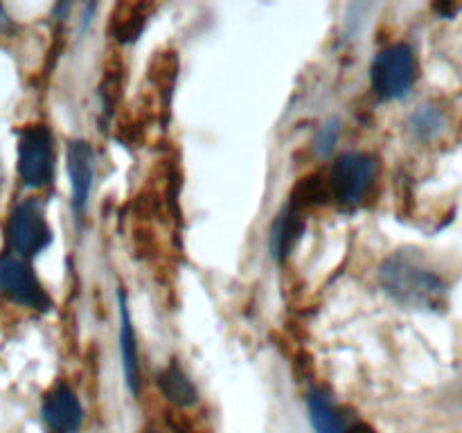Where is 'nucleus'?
<instances>
[{
  "label": "nucleus",
  "mask_w": 462,
  "mask_h": 433,
  "mask_svg": "<svg viewBox=\"0 0 462 433\" xmlns=\"http://www.w3.org/2000/svg\"><path fill=\"white\" fill-rule=\"evenodd\" d=\"M379 284L400 305L411 309H440L447 298V284L418 255L395 253L379 269Z\"/></svg>",
  "instance_id": "nucleus-1"
},
{
  "label": "nucleus",
  "mask_w": 462,
  "mask_h": 433,
  "mask_svg": "<svg viewBox=\"0 0 462 433\" xmlns=\"http://www.w3.org/2000/svg\"><path fill=\"white\" fill-rule=\"evenodd\" d=\"M370 77H373V88L379 97H404L418 79V59H415L413 48L406 43H393L383 48L374 57Z\"/></svg>",
  "instance_id": "nucleus-2"
},
{
  "label": "nucleus",
  "mask_w": 462,
  "mask_h": 433,
  "mask_svg": "<svg viewBox=\"0 0 462 433\" xmlns=\"http://www.w3.org/2000/svg\"><path fill=\"white\" fill-rule=\"evenodd\" d=\"M54 143L43 124H30L18 135V174L27 188H43L52 180Z\"/></svg>",
  "instance_id": "nucleus-3"
},
{
  "label": "nucleus",
  "mask_w": 462,
  "mask_h": 433,
  "mask_svg": "<svg viewBox=\"0 0 462 433\" xmlns=\"http://www.w3.org/2000/svg\"><path fill=\"white\" fill-rule=\"evenodd\" d=\"M7 239L12 251L23 257H34L52 242V230L45 221L43 207L39 201L27 198L14 207L7 224Z\"/></svg>",
  "instance_id": "nucleus-4"
},
{
  "label": "nucleus",
  "mask_w": 462,
  "mask_h": 433,
  "mask_svg": "<svg viewBox=\"0 0 462 433\" xmlns=\"http://www.w3.org/2000/svg\"><path fill=\"white\" fill-rule=\"evenodd\" d=\"M377 171V162L373 156L361 152L343 153L337 158L329 174V192L346 206H355L370 189Z\"/></svg>",
  "instance_id": "nucleus-5"
},
{
  "label": "nucleus",
  "mask_w": 462,
  "mask_h": 433,
  "mask_svg": "<svg viewBox=\"0 0 462 433\" xmlns=\"http://www.w3.org/2000/svg\"><path fill=\"white\" fill-rule=\"evenodd\" d=\"M0 293L30 309H50V296L30 266L18 257H0Z\"/></svg>",
  "instance_id": "nucleus-6"
},
{
  "label": "nucleus",
  "mask_w": 462,
  "mask_h": 433,
  "mask_svg": "<svg viewBox=\"0 0 462 433\" xmlns=\"http://www.w3.org/2000/svg\"><path fill=\"white\" fill-rule=\"evenodd\" d=\"M41 418L48 433H77L84 422V409L75 391L66 383H59L45 395Z\"/></svg>",
  "instance_id": "nucleus-7"
},
{
  "label": "nucleus",
  "mask_w": 462,
  "mask_h": 433,
  "mask_svg": "<svg viewBox=\"0 0 462 433\" xmlns=\"http://www.w3.org/2000/svg\"><path fill=\"white\" fill-rule=\"evenodd\" d=\"M93 149L86 140H72L68 144V176H70L75 212H84L88 206L90 188H93Z\"/></svg>",
  "instance_id": "nucleus-8"
},
{
  "label": "nucleus",
  "mask_w": 462,
  "mask_h": 433,
  "mask_svg": "<svg viewBox=\"0 0 462 433\" xmlns=\"http://www.w3.org/2000/svg\"><path fill=\"white\" fill-rule=\"evenodd\" d=\"M153 12L152 3H117L111 16V34L120 43H134L147 27Z\"/></svg>",
  "instance_id": "nucleus-9"
},
{
  "label": "nucleus",
  "mask_w": 462,
  "mask_h": 433,
  "mask_svg": "<svg viewBox=\"0 0 462 433\" xmlns=\"http://www.w3.org/2000/svg\"><path fill=\"white\" fill-rule=\"evenodd\" d=\"M120 355H122V370H125L126 386L131 388L134 395L140 391V361H138V341H135L134 323H131L129 307L126 298L120 293Z\"/></svg>",
  "instance_id": "nucleus-10"
},
{
  "label": "nucleus",
  "mask_w": 462,
  "mask_h": 433,
  "mask_svg": "<svg viewBox=\"0 0 462 433\" xmlns=\"http://www.w3.org/2000/svg\"><path fill=\"white\" fill-rule=\"evenodd\" d=\"M302 233H305V221H302L298 207L289 203L282 215H280V219L275 221L273 233H271V251H273V255L278 260L287 257Z\"/></svg>",
  "instance_id": "nucleus-11"
},
{
  "label": "nucleus",
  "mask_w": 462,
  "mask_h": 433,
  "mask_svg": "<svg viewBox=\"0 0 462 433\" xmlns=\"http://www.w3.org/2000/svg\"><path fill=\"white\" fill-rule=\"evenodd\" d=\"M158 388L165 395L167 401L176 406H192L197 404L199 392L194 388V383L189 382L188 374L183 373L179 364H170L167 368H162L156 377Z\"/></svg>",
  "instance_id": "nucleus-12"
},
{
  "label": "nucleus",
  "mask_w": 462,
  "mask_h": 433,
  "mask_svg": "<svg viewBox=\"0 0 462 433\" xmlns=\"http://www.w3.org/2000/svg\"><path fill=\"white\" fill-rule=\"evenodd\" d=\"M307 409L310 419L314 424L316 433H346L347 424L341 410L334 406V401L323 391H311L307 395Z\"/></svg>",
  "instance_id": "nucleus-13"
},
{
  "label": "nucleus",
  "mask_w": 462,
  "mask_h": 433,
  "mask_svg": "<svg viewBox=\"0 0 462 433\" xmlns=\"http://www.w3.org/2000/svg\"><path fill=\"white\" fill-rule=\"evenodd\" d=\"M447 129V117L440 108L431 106V104H424L418 111L411 115V131L418 140H436L442 131Z\"/></svg>",
  "instance_id": "nucleus-14"
},
{
  "label": "nucleus",
  "mask_w": 462,
  "mask_h": 433,
  "mask_svg": "<svg viewBox=\"0 0 462 433\" xmlns=\"http://www.w3.org/2000/svg\"><path fill=\"white\" fill-rule=\"evenodd\" d=\"M325 197H328V189L323 188V183L316 176H310V179H302L298 188L293 189L291 206H316V203H323Z\"/></svg>",
  "instance_id": "nucleus-15"
},
{
  "label": "nucleus",
  "mask_w": 462,
  "mask_h": 433,
  "mask_svg": "<svg viewBox=\"0 0 462 433\" xmlns=\"http://www.w3.org/2000/svg\"><path fill=\"white\" fill-rule=\"evenodd\" d=\"M338 135H341V122L329 120L328 124L319 131V135H316V140H314L316 153H320V156H328V153L337 147Z\"/></svg>",
  "instance_id": "nucleus-16"
},
{
  "label": "nucleus",
  "mask_w": 462,
  "mask_h": 433,
  "mask_svg": "<svg viewBox=\"0 0 462 433\" xmlns=\"http://www.w3.org/2000/svg\"><path fill=\"white\" fill-rule=\"evenodd\" d=\"M106 86H108V88H111V86H113V88H120V81H117V79H111V77H108V79H106ZM116 97H117V95L106 93V102H104V106H108V111H111V108H113V102H116Z\"/></svg>",
  "instance_id": "nucleus-17"
},
{
  "label": "nucleus",
  "mask_w": 462,
  "mask_h": 433,
  "mask_svg": "<svg viewBox=\"0 0 462 433\" xmlns=\"http://www.w3.org/2000/svg\"><path fill=\"white\" fill-rule=\"evenodd\" d=\"M346 433H377L373 427H368V424L359 422V424H352V427H347Z\"/></svg>",
  "instance_id": "nucleus-18"
},
{
  "label": "nucleus",
  "mask_w": 462,
  "mask_h": 433,
  "mask_svg": "<svg viewBox=\"0 0 462 433\" xmlns=\"http://www.w3.org/2000/svg\"><path fill=\"white\" fill-rule=\"evenodd\" d=\"M9 27V14L5 12V7L0 5V30H7Z\"/></svg>",
  "instance_id": "nucleus-19"
},
{
  "label": "nucleus",
  "mask_w": 462,
  "mask_h": 433,
  "mask_svg": "<svg viewBox=\"0 0 462 433\" xmlns=\"http://www.w3.org/2000/svg\"><path fill=\"white\" fill-rule=\"evenodd\" d=\"M152 433H153V431H152Z\"/></svg>",
  "instance_id": "nucleus-20"
}]
</instances>
